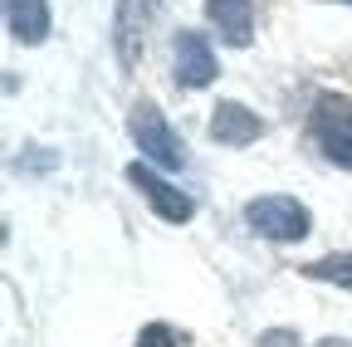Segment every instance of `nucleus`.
<instances>
[{
  "instance_id": "1",
  "label": "nucleus",
  "mask_w": 352,
  "mask_h": 347,
  "mask_svg": "<svg viewBox=\"0 0 352 347\" xmlns=\"http://www.w3.org/2000/svg\"><path fill=\"white\" fill-rule=\"evenodd\" d=\"M127 133H132V142H138L142 161L166 166V171H182V166H186V142L171 133V122L162 117L157 103H147V98L132 103V113H127Z\"/></svg>"
},
{
  "instance_id": "11",
  "label": "nucleus",
  "mask_w": 352,
  "mask_h": 347,
  "mask_svg": "<svg viewBox=\"0 0 352 347\" xmlns=\"http://www.w3.org/2000/svg\"><path fill=\"white\" fill-rule=\"evenodd\" d=\"M254 347H298V333H289V328H270V333H259Z\"/></svg>"
},
{
  "instance_id": "7",
  "label": "nucleus",
  "mask_w": 352,
  "mask_h": 347,
  "mask_svg": "<svg viewBox=\"0 0 352 347\" xmlns=\"http://www.w3.org/2000/svg\"><path fill=\"white\" fill-rule=\"evenodd\" d=\"M206 20L215 25L226 45L245 49L254 39V0H206Z\"/></svg>"
},
{
  "instance_id": "9",
  "label": "nucleus",
  "mask_w": 352,
  "mask_h": 347,
  "mask_svg": "<svg viewBox=\"0 0 352 347\" xmlns=\"http://www.w3.org/2000/svg\"><path fill=\"white\" fill-rule=\"evenodd\" d=\"M303 274L308 279H323V284H338V289H352V249L314 259V265H303Z\"/></svg>"
},
{
  "instance_id": "10",
  "label": "nucleus",
  "mask_w": 352,
  "mask_h": 347,
  "mask_svg": "<svg viewBox=\"0 0 352 347\" xmlns=\"http://www.w3.org/2000/svg\"><path fill=\"white\" fill-rule=\"evenodd\" d=\"M138 347H182V333H176L171 323H147L138 333Z\"/></svg>"
},
{
  "instance_id": "2",
  "label": "nucleus",
  "mask_w": 352,
  "mask_h": 347,
  "mask_svg": "<svg viewBox=\"0 0 352 347\" xmlns=\"http://www.w3.org/2000/svg\"><path fill=\"white\" fill-rule=\"evenodd\" d=\"M308 133L333 166L352 171V98L347 93H318L314 113H308Z\"/></svg>"
},
{
  "instance_id": "3",
  "label": "nucleus",
  "mask_w": 352,
  "mask_h": 347,
  "mask_svg": "<svg viewBox=\"0 0 352 347\" xmlns=\"http://www.w3.org/2000/svg\"><path fill=\"white\" fill-rule=\"evenodd\" d=\"M245 225L259 235V240H274V245H294L314 230V215L308 205H298L294 196H259L245 205Z\"/></svg>"
},
{
  "instance_id": "6",
  "label": "nucleus",
  "mask_w": 352,
  "mask_h": 347,
  "mask_svg": "<svg viewBox=\"0 0 352 347\" xmlns=\"http://www.w3.org/2000/svg\"><path fill=\"white\" fill-rule=\"evenodd\" d=\"M210 137H215L220 147H250V142L264 137V117L250 113L245 103L226 98V103H215V108H210Z\"/></svg>"
},
{
  "instance_id": "8",
  "label": "nucleus",
  "mask_w": 352,
  "mask_h": 347,
  "mask_svg": "<svg viewBox=\"0 0 352 347\" xmlns=\"http://www.w3.org/2000/svg\"><path fill=\"white\" fill-rule=\"evenodd\" d=\"M6 25L20 45H44L50 39V0H6Z\"/></svg>"
},
{
  "instance_id": "5",
  "label": "nucleus",
  "mask_w": 352,
  "mask_h": 347,
  "mask_svg": "<svg viewBox=\"0 0 352 347\" xmlns=\"http://www.w3.org/2000/svg\"><path fill=\"white\" fill-rule=\"evenodd\" d=\"M171 54H176V83H182V89H206V83L215 78V49H210L206 34L182 30L176 45H171Z\"/></svg>"
},
{
  "instance_id": "12",
  "label": "nucleus",
  "mask_w": 352,
  "mask_h": 347,
  "mask_svg": "<svg viewBox=\"0 0 352 347\" xmlns=\"http://www.w3.org/2000/svg\"><path fill=\"white\" fill-rule=\"evenodd\" d=\"M342 5H352V0H342Z\"/></svg>"
},
{
  "instance_id": "4",
  "label": "nucleus",
  "mask_w": 352,
  "mask_h": 347,
  "mask_svg": "<svg viewBox=\"0 0 352 347\" xmlns=\"http://www.w3.org/2000/svg\"><path fill=\"white\" fill-rule=\"evenodd\" d=\"M127 181L138 186V191L152 201V210L162 215V221H171V225H182V221H191V215H196V201H191L186 191H176L166 177H157L152 161H132V166H127Z\"/></svg>"
}]
</instances>
